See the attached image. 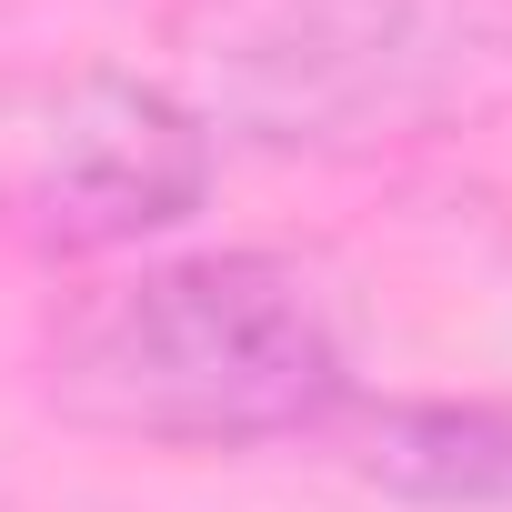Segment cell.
Returning <instances> with one entry per match:
<instances>
[{"mask_svg": "<svg viewBox=\"0 0 512 512\" xmlns=\"http://www.w3.org/2000/svg\"><path fill=\"white\" fill-rule=\"evenodd\" d=\"M61 422L161 452H262L352 412L332 302L282 251H191L91 282L41 352Z\"/></svg>", "mask_w": 512, "mask_h": 512, "instance_id": "1", "label": "cell"}, {"mask_svg": "<svg viewBox=\"0 0 512 512\" xmlns=\"http://www.w3.org/2000/svg\"><path fill=\"white\" fill-rule=\"evenodd\" d=\"M221 141L161 71H31L0 91V231L31 262H111L211 201Z\"/></svg>", "mask_w": 512, "mask_h": 512, "instance_id": "3", "label": "cell"}, {"mask_svg": "<svg viewBox=\"0 0 512 512\" xmlns=\"http://www.w3.org/2000/svg\"><path fill=\"white\" fill-rule=\"evenodd\" d=\"M161 61L211 141L362 161L512 101V0H171Z\"/></svg>", "mask_w": 512, "mask_h": 512, "instance_id": "2", "label": "cell"}, {"mask_svg": "<svg viewBox=\"0 0 512 512\" xmlns=\"http://www.w3.org/2000/svg\"><path fill=\"white\" fill-rule=\"evenodd\" d=\"M362 482L442 512L512 502V412L502 402H382L362 432Z\"/></svg>", "mask_w": 512, "mask_h": 512, "instance_id": "4", "label": "cell"}]
</instances>
